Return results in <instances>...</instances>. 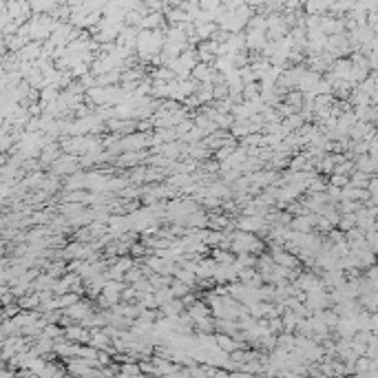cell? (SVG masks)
<instances>
[{
    "label": "cell",
    "mask_w": 378,
    "mask_h": 378,
    "mask_svg": "<svg viewBox=\"0 0 378 378\" xmlns=\"http://www.w3.org/2000/svg\"><path fill=\"white\" fill-rule=\"evenodd\" d=\"M230 241H233V250L239 254L243 252H261L263 243L259 241L254 235L250 233H235L233 237H230Z\"/></svg>",
    "instance_id": "obj_1"
},
{
    "label": "cell",
    "mask_w": 378,
    "mask_h": 378,
    "mask_svg": "<svg viewBox=\"0 0 378 378\" xmlns=\"http://www.w3.org/2000/svg\"><path fill=\"white\" fill-rule=\"evenodd\" d=\"M323 283H328V285H332V287H343L345 285V272L341 270V268H336V270H328V272H323Z\"/></svg>",
    "instance_id": "obj_2"
},
{
    "label": "cell",
    "mask_w": 378,
    "mask_h": 378,
    "mask_svg": "<svg viewBox=\"0 0 378 378\" xmlns=\"http://www.w3.org/2000/svg\"><path fill=\"white\" fill-rule=\"evenodd\" d=\"M212 78H215V71H212V67H208L206 62H199V64L195 67V71H192V80H195V82L208 84Z\"/></svg>",
    "instance_id": "obj_3"
},
{
    "label": "cell",
    "mask_w": 378,
    "mask_h": 378,
    "mask_svg": "<svg viewBox=\"0 0 378 378\" xmlns=\"http://www.w3.org/2000/svg\"><path fill=\"white\" fill-rule=\"evenodd\" d=\"M356 168H358V173L372 175V173L378 171V162L372 157V155H361V157L356 159Z\"/></svg>",
    "instance_id": "obj_4"
},
{
    "label": "cell",
    "mask_w": 378,
    "mask_h": 378,
    "mask_svg": "<svg viewBox=\"0 0 378 378\" xmlns=\"http://www.w3.org/2000/svg\"><path fill=\"white\" fill-rule=\"evenodd\" d=\"M250 177H252L254 188L270 186V184H277V182H279V179H277V175L272 173V171H268V173H254V175H250Z\"/></svg>",
    "instance_id": "obj_5"
},
{
    "label": "cell",
    "mask_w": 378,
    "mask_h": 378,
    "mask_svg": "<svg viewBox=\"0 0 378 378\" xmlns=\"http://www.w3.org/2000/svg\"><path fill=\"white\" fill-rule=\"evenodd\" d=\"M53 171L55 173H71V171H75V155H64V157H60L58 162L53 164Z\"/></svg>",
    "instance_id": "obj_6"
},
{
    "label": "cell",
    "mask_w": 378,
    "mask_h": 378,
    "mask_svg": "<svg viewBox=\"0 0 378 378\" xmlns=\"http://www.w3.org/2000/svg\"><path fill=\"white\" fill-rule=\"evenodd\" d=\"M308 303H310V308H323L328 303V294L321 287L319 290H312V292H308Z\"/></svg>",
    "instance_id": "obj_7"
},
{
    "label": "cell",
    "mask_w": 378,
    "mask_h": 378,
    "mask_svg": "<svg viewBox=\"0 0 378 378\" xmlns=\"http://www.w3.org/2000/svg\"><path fill=\"white\" fill-rule=\"evenodd\" d=\"M40 157H42V162H45V164H55L60 159V150L55 148V146L49 144V146H45V150H42Z\"/></svg>",
    "instance_id": "obj_8"
},
{
    "label": "cell",
    "mask_w": 378,
    "mask_h": 378,
    "mask_svg": "<svg viewBox=\"0 0 378 378\" xmlns=\"http://www.w3.org/2000/svg\"><path fill=\"white\" fill-rule=\"evenodd\" d=\"M140 157H142V153H124L120 159H117V164H120V166H133Z\"/></svg>",
    "instance_id": "obj_9"
},
{
    "label": "cell",
    "mask_w": 378,
    "mask_h": 378,
    "mask_svg": "<svg viewBox=\"0 0 378 378\" xmlns=\"http://www.w3.org/2000/svg\"><path fill=\"white\" fill-rule=\"evenodd\" d=\"M171 290H173L175 296H186L188 294V285L186 283H182V281H177V279L171 283Z\"/></svg>",
    "instance_id": "obj_10"
},
{
    "label": "cell",
    "mask_w": 378,
    "mask_h": 378,
    "mask_svg": "<svg viewBox=\"0 0 378 378\" xmlns=\"http://www.w3.org/2000/svg\"><path fill=\"white\" fill-rule=\"evenodd\" d=\"M338 226H341L343 230H354V226H356V215H347V217H343L341 221H338Z\"/></svg>",
    "instance_id": "obj_11"
},
{
    "label": "cell",
    "mask_w": 378,
    "mask_h": 378,
    "mask_svg": "<svg viewBox=\"0 0 378 378\" xmlns=\"http://www.w3.org/2000/svg\"><path fill=\"white\" fill-rule=\"evenodd\" d=\"M332 186H336V188L349 186V177L347 175H332Z\"/></svg>",
    "instance_id": "obj_12"
},
{
    "label": "cell",
    "mask_w": 378,
    "mask_h": 378,
    "mask_svg": "<svg viewBox=\"0 0 378 378\" xmlns=\"http://www.w3.org/2000/svg\"><path fill=\"white\" fill-rule=\"evenodd\" d=\"M197 34H199L201 38H208V36H212V34H215V25H210V22H208V25H201L199 29H197Z\"/></svg>",
    "instance_id": "obj_13"
},
{
    "label": "cell",
    "mask_w": 378,
    "mask_h": 378,
    "mask_svg": "<svg viewBox=\"0 0 378 378\" xmlns=\"http://www.w3.org/2000/svg\"><path fill=\"white\" fill-rule=\"evenodd\" d=\"M75 303H78V294H64L58 301V305H75Z\"/></svg>",
    "instance_id": "obj_14"
},
{
    "label": "cell",
    "mask_w": 378,
    "mask_h": 378,
    "mask_svg": "<svg viewBox=\"0 0 378 378\" xmlns=\"http://www.w3.org/2000/svg\"><path fill=\"white\" fill-rule=\"evenodd\" d=\"M133 254L138 257V254H144V248L142 245H133Z\"/></svg>",
    "instance_id": "obj_15"
}]
</instances>
